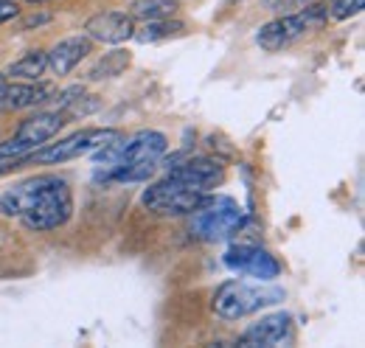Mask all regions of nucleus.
I'll use <instances>...</instances> for the list:
<instances>
[{
  "instance_id": "obj_1",
  "label": "nucleus",
  "mask_w": 365,
  "mask_h": 348,
  "mask_svg": "<svg viewBox=\"0 0 365 348\" xmlns=\"http://www.w3.org/2000/svg\"><path fill=\"white\" fill-rule=\"evenodd\" d=\"M0 211L31 230H56L73 214V194L56 174H37L11 185L0 197Z\"/></svg>"
},
{
  "instance_id": "obj_2",
  "label": "nucleus",
  "mask_w": 365,
  "mask_h": 348,
  "mask_svg": "<svg viewBox=\"0 0 365 348\" xmlns=\"http://www.w3.org/2000/svg\"><path fill=\"white\" fill-rule=\"evenodd\" d=\"M166 135L140 130L130 138L118 135L107 146L96 149V177L104 183H140L149 180L166 155Z\"/></svg>"
},
{
  "instance_id": "obj_3",
  "label": "nucleus",
  "mask_w": 365,
  "mask_h": 348,
  "mask_svg": "<svg viewBox=\"0 0 365 348\" xmlns=\"http://www.w3.org/2000/svg\"><path fill=\"white\" fill-rule=\"evenodd\" d=\"M287 298V292L281 287H275L270 281H228L217 290L214 295V312L222 320H242L247 314H256L267 306L281 304Z\"/></svg>"
},
{
  "instance_id": "obj_4",
  "label": "nucleus",
  "mask_w": 365,
  "mask_h": 348,
  "mask_svg": "<svg viewBox=\"0 0 365 348\" xmlns=\"http://www.w3.org/2000/svg\"><path fill=\"white\" fill-rule=\"evenodd\" d=\"M326 17H329V9H326V6L309 3V6H304V9H298V11L281 14V17L270 20L267 26H262L259 34H256V45H259L262 51H267V53L284 51V48H289L292 43L304 40L307 34L318 31L320 26L326 23Z\"/></svg>"
},
{
  "instance_id": "obj_5",
  "label": "nucleus",
  "mask_w": 365,
  "mask_h": 348,
  "mask_svg": "<svg viewBox=\"0 0 365 348\" xmlns=\"http://www.w3.org/2000/svg\"><path fill=\"white\" fill-rule=\"evenodd\" d=\"M62 127H65V113L62 110H43V113L26 118L11 138H6L0 143V166L26 160L31 152H37L40 146H46L48 140L62 130Z\"/></svg>"
},
{
  "instance_id": "obj_6",
  "label": "nucleus",
  "mask_w": 365,
  "mask_h": 348,
  "mask_svg": "<svg viewBox=\"0 0 365 348\" xmlns=\"http://www.w3.org/2000/svg\"><path fill=\"white\" fill-rule=\"evenodd\" d=\"M242 222H245V214H242L236 200H230V197H211L208 194L191 211L188 230L200 242H220V239H228L230 233H236L242 227Z\"/></svg>"
},
{
  "instance_id": "obj_7",
  "label": "nucleus",
  "mask_w": 365,
  "mask_h": 348,
  "mask_svg": "<svg viewBox=\"0 0 365 348\" xmlns=\"http://www.w3.org/2000/svg\"><path fill=\"white\" fill-rule=\"evenodd\" d=\"M205 197H208L205 191L191 188V185H185L182 180H175V177L166 174L163 180L152 183V185L143 191L140 203H143V208L152 211V214H160V217H180V214H191Z\"/></svg>"
},
{
  "instance_id": "obj_8",
  "label": "nucleus",
  "mask_w": 365,
  "mask_h": 348,
  "mask_svg": "<svg viewBox=\"0 0 365 348\" xmlns=\"http://www.w3.org/2000/svg\"><path fill=\"white\" fill-rule=\"evenodd\" d=\"M121 132L118 130H101V127H91V130H79L56 143H46L37 152H31L26 160L31 163H68L76 158H88L96 149L107 146L110 140H115Z\"/></svg>"
},
{
  "instance_id": "obj_9",
  "label": "nucleus",
  "mask_w": 365,
  "mask_h": 348,
  "mask_svg": "<svg viewBox=\"0 0 365 348\" xmlns=\"http://www.w3.org/2000/svg\"><path fill=\"white\" fill-rule=\"evenodd\" d=\"M222 261L228 270L239 272V275H247V278H256V281H275L281 275L278 259L259 245H233L225 250Z\"/></svg>"
},
{
  "instance_id": "obj_10",
  "label": "nucleus",
  "mask_w": 365,
  "mask_h": 348,
  "mask_svg": "<svg viewBox=\"0 0 365 348\" xmlns=\"http://www.w3.org/2000/svg\"><path fill=\"white\" fill-rule=\"evenodd\" d=\"M289 340H292V314L287 312L264 314L262 320L250 323L239 337L245 348H278L287 346Z\"/></svg>"
},
{
  "instance_id": "obj_11",
  "label": "nucleus",
  "mask_w": 365,
  "mask_h": 348,
  "mask_svg": "<svg viewBox=\"0 0 365 348\" xmlns=\"http://www.w3.org/2000/svg\"><path fill=\"white\" fill-rule=\"evenodd\" d=\"M85 34L104 45H121L133 40L135 23L127 11H98L85 23Z\"/></svg>"
},
{
  "instance_id": "obj_12",
  "label": "nucleus",
  "mask_w": 365,
  "mask_h": 348,
  "mask_svg": "<svg viewBox=\"0 0 365 348\" xmlns=\"http://www.w3.org/2000/svg\"><path fill=\"white\" fill-rule=\"evenodd\" d=\"M169 177L182 180L185 185L211 194L225 180V166L220 160H214V158H188V160L178 163L175 169H169Z\"/></svg>"
},
{
  "instance_id": "obj_13",
  "label": "nucleus",
  "mask_w": 365,
  "mask_h": 348,
  "mask_svg": "<svg viewBox=\"0 0 365 348\" xmlns=\"http://www.w3.org/2000/svg\"><path fill=\"white\" fill-rule=\"evenodd\" d=\"M91 51H93V40L88 34H76V37L59 40V43L46 53L48 68H51L53 76H68Z\"/></svg>"
},
{
  "instance_id": "obj_14",
  "label": "nucleus",
  "mask_w": 365,
  "mask_h": 348,
  "mask_svg": "<svg viewBox=\"0 0 365 348\" xmlns=\"http://www.w3.org/2000/svg\"><path fill=\"white\" fill-rule=\"evenodd\" d=\"M51 87L48 85H6L0 90V110L3 113H17V110H29L48 101Z\"/></svg>"
},
{
  "instance_id": "obj_15",
  "label": "nucleus",
  "mask_w": 365,
  "mask_h": 348,
  "mask_svg": "<svg viewBox=\"0 0 365 348\" xmlns=\"http://www.w3.org/2000/svg\"><path fill=\"white\" fill-rule=\"evenodd\" d=\"M185 31V26L172 20V17H163V20H146L143 29H135V37L140 45H152V43H163V40H172V37H180Z\"/></svg>"
},
{
  "instance_id": "obj_16",
  "label": "nucleus",
  "mask_w": 365,
  "mask_h": 348,
  "mask_svg": "<svg viewBox=\"0 0 365 348\" xmlns=\"http://www.w3.org/2000/svg\"><path fill=\"white\" fill-rule=\"evenodd\" d=\"M178 11V3L175 0H133L130 3V17L133 20H163V17H172Z\"/></svg>"
},
{
  "instance_id": "obj_17",
  "label": "nucleus",
  "mask_w": 365,
  "mask_h": 348,
  "mask_svg": "<svg viewBox=\"0 0 365 348\" xmlns=\"http://www.w3.org/2000/svg\"><path fill=\"white\" fill-rule=\"evenodd\" d=\"M46 68H48L46 53H43V51H29L23 59H17V62L9 68V76H23V79L37 82Z\"/></svg>"
},
{
  "instance_id": "obj_18",
  "label": "nucleus",
  "mask_w": 365,
  "mask_h": 348,
  "mask_svg": "<svg viewBox=\"0 0 365 348\" xmlns=\"http://www.w3.org/2000/svg\"><path fill=\"white\" fill-rule=\"evenodd\" d=\"M130 65V53L127 51H113L107 53L96 68L91 71V79H107V76H118L124 68Z\"/></svg>"
},
{
  "instance_id": "obj_19",
  "label": "nucleus",
  "mask_w": 365,
  "mask_h": 348,
  "mask_svg": "<svg viewBox=\"0 0 365 348\" xmlns=\"http://www.w3.org/2000/svg\"><path fill=\"white\" fill-rule=\"evenodd\" d=\"M365 6V0H334L331 3V17L334 20H346L351 14H360Z\"/></svg>"
},
{
  "instance_id": "obj_20",
  "label": "nucleus",
  "mask_w": 365,
  "mask_h": 348,
  "mask_svg": "<svg viewBox=\"0 0 365 348\" xmlns=\"http://www.w3.org/2000/svg\"><path fill=\"white\" fill-rule=\"evenodd\" d=\"M309 3H315V0H264V6H267L270 11H278V14H289V11H298V9L309 6Z\"/></svg>"
},
{
  "instance_id": "obj_21",
  "label": "nucleus",
  "mask_w": 365,
  "mask_h": 348,
  "mask_svg": "<svg viewBox=\"0 0 365 348\" xmlns=\"http://www.w3.org/2000/svg\"><path fill=\"white\" fill-rule=\"evenodd\" d=\"M17 3L14 0H0V23H6V20H11V17H17Z\"/></svg>"
},
{
  "instance_id": "obj_22",
  "label": "nucleus",
  "mask_w": 365,
  "mask_h": 348,
  "mask_svg": "<svg viewBox=\"0 0 365 348\" xmlns=\"http://www.w3.org/2000/svg\"><path fill=\"white\" fill-rule=\"evenodd\" d=\"M3 87H6V76H3V73H0V90H3Z\"/></svg>"
},
{
  "instance_id": "obj_23",
  "label": "nucleus",
  "mask_w": 365,
  "mask_h": 348,
  "mask_svg": "<svg viewBox=\"0 0 365 348\" xmlns=\"http://www.w3.org/2000/svg\"><path fill=\"white\" fill-rule=\"evenodd\" d=\"M29 3H43V0H29Z\"/></svg>"
}]
</instances>
